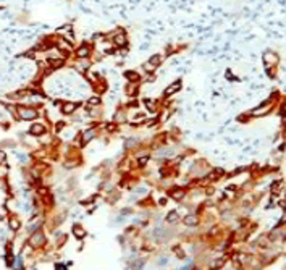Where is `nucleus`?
<instances>
[{
	"label": "nucleus",
	"mask_w": 286,
	"mask_h": 270,
	"mask_svg": "<svg viewBox=\"0 0 286 270\" xmlns=\"http://www.w3.org/2000/svg\"><path fill=\"white\" fill-rule=\"evenodd\" d=\"M18 116L21 120H34V118H37V112L34 109H31V107H19Z\"/></svg>",
	"instance_id": "1"
},
{
	"label": "nucleus",
	"mask_w": 286,
	"mask_h": 270,
	"mask_svg": "<svg viewBox=\"0 0 286 270\" xmlns=\"http://www.w3.org/2000/svg\"><path fill=\"white\" fill-rule=\"evenodd\" d=\"M160 63H162V55H154L152 58H149L147 63H144V68H146L147 71H149V70H155Z\"/></svg>",
	"instance_id": "2"
},
{
	"label": "nucleus",
	"mask_w": 286,
	"mask_h": 270,
	"mask_svg": "<svg viewBox=\"0 0 286 270\" xmlns=\"http://www.w3.org/2000/svg\"><path fill=\"white\" fill-rule=\"evenodd\" d=\"M29 133L32 136H41V134H44L45 133V126L42 123H32L31 125V128H29Z\"/></svg>",
	"instance_id": "3"
},
{
	"label": "nucleus",
	"mask_w": 286,
	"mask_h": 270,
	"mask_svg": "<svg viewBox=\"0 0 286 270\" xmlns=\"http://www.w3.org/2000/svg\"><path fill=\"white\" fill-rule=\"evenodd\" d=\"M113 44L118 45V47H124V45L128 44L126 36H124L123 33H117V34H115V37H113Z\"/></svg>",
	"instance_id": "4"
},
{
	"label": "nucleus",
	"mask_w": 286,
	"mask_h": 270,
	"mask_svg": "<svg viewBox=\"0 0 286 270\" xmlns=\"http://www.w3.org/2000/svg\"><path fill=\"white\" fill-rule=\"evenodd\" d=\"M76 55L79 57V58H87V57L90 55V49H89V45H79L78 50H76Z\"/></svg>",
	"instance_id": "5"
},
{
	"label": "nucleus",
	"mask_w": 286,
	"mask_h": 270,
	"mask_svg": "<svg viewBox=\"0 0 286 270\" xmlns=\"http://www.w3.org/2000/svg\"><path fill=\"white\" fill-rule=\"evenodd\" d=\"M181 89V83L180 81H176V83H173V84H170L168 87L165 89V96L168 97V96H171V94H175V92H178V91Z\"/></svg>",
	"instance_id": "6"
},
{
	"label": "nucleus",
	"mask_w": 286,
	"mask_h": 270,
	"mask_svg": "<svg viewBox=\"0 0 286 270\" xmlns=\"http://www.w3.org/2000/svg\"><path fill=\"white\" fill-rule=\"evenodd\" d=\"M76 107H78L76 104H70V102H66V104L61 105V112H63L65 115H70V113H73L76 110Z\"/></svg>",
	"instance_id": "7"
},
{
	"label": "nucleus",
	"mask_w": 286,
	"mask_h": 270,
	"mask_svg": "<svg viewBox=\"0 0 286 270\" xmlns=\"http://www.w3.org/2000/svg\"><path fill=\"white\" fill-rule=\"evenodd\" d=\"M94 134H95V129H89V131H86L83 134V138H81V143H83V146H86L87 143H89L90 139L94 138Z\"/></svg>",
	"instance_id": "8"
},
{
	"label": "nucleus",
	"mask_w": 286,
	"mask_h": 270,
	"mask_svg": "<svg viewBox=\"0 0 286 270\" xmlns=\"http://www.w3.org/2000/svg\"><path fill=\"white\" fill-rule=\"evenodd\" d=\"M44 243V236H42V233H36L32 238H31V244L32 246H41Z\"/></svg>",
	"instance_id": "9"
},
{
	"label": "nucleus",
	"mask_w": 286,
	"mask_h": 270,
	"mask_svg": "<svg viewBox=\"0 0 286 270\" xmlns=\"http://www.w3.org/2000/svg\"><path fill=\"white\" fill-rule=\"evenodd\" d=\"M73 235H75L78 240H81V238H84L86 231H84V228H81L79 225H75V226H73Z\"/></svg>",
	"instance_id": "10"
},
{
	"label": "nucleus",
	"mask_w": 286,
	"mask_h": 270,
	"mask_svg": "<svg viewBox=\"0 0 286 270\" xmlns=\"http://www.w3.org/2000/svg\"><path fill=\"white\" fill-rule=\"evenodd\" d=\"M184 223L186 225H196L197 223V217L196 215H189V217L184 218Z\"/></svg>",
	"instance_id": "11"
},
{
	"label": "nucleus",
	"mask_w": 286,
	"mask_h": 270,
	"mask_svg": "<svg viewBox=\"0 0 286 270\" xmlns=\"http://www.w3.org/2000/svg\"><path fill=\"white\" fill-rule=\"evenodd\" d=\"M183 196H184V191H183V189H178V191H173V192H171V197L176 199V201H180Z\"/></svg>",
	"instance_id": "12"
},
{
	"label": "nucleus",
	"mask_w": 286,
	"mask_h": 270,
	"mask_svg": "<svg viewBox=\"0 0 286 270\" xmlns=\"http://www.w3.org/2000/svg\"><path fill=\"white\" fill-rule=\"evenodd\" d=\"M126 78H128L129 81H134V83H136V81L139 79V76L136 75V73H133V71H126Z\"/></svg>",
	"instance_id": "13"
},
{
	"label": "nucleus",
	"mask_w": 286,
	"mask_h": 270,
	"mask_svg": "<svg viewBox=\"0 0 286 270\" xmlns=\"http://www.w3.org/2000/svg\"><path fill=\"white\" fill-rule=\"evenodd\" d=\"M166 220H168V222H176L178 220V214H176V212H170L168 217H166Z\"/></svg>",
	"instance_id": "14"
},
{
	"label": "nucleus",
	"mask_w": 286,
	"mask_h": 270,
	"mask_svg": "<svg viewBox=\"0 0 286 270\" xmlns=\"http://www.w3.org/2000/svg\"><path fill=\"white\" fill-rule=\"evenodd\" d=\"M144 104H146V107H147V109L155 110V104H154L152 100H149V99H146V100H144Z\"/></svg>",
	"instance_id": "15"
},
{
	"label": "nucleus",
	"mask_w": 286,
	"mask_h": 270,
	"mask_svg": "<svg viewBox=\"0 0 286 270\" xmlns=\"http://www.w3.org/2000/svg\"><path fill=\"white\" fill-rule=\"evenodd\" d=\"M15 269H16V270H23V260H21V257H18V259H16Z\"/></svg>",
	"instance_id": "16"
},
{
	"label": "nucleus",
	"mask_w": 286,
	"mask_h": 270,
	"mask_svg": "<svg viewBox=\"0 0 286 270\" xmlns=\"http://www.w3.org/2000/svg\"><path fill=\"white\" fill-rule=\"evenodd\" d=\"M87 102H89L90 105H95V104H99V102H100V97H97V96H94V97H90Z\"/></svg>",
	"instance_id": "17"
},
{
	"label": "nucleus",
	"mask_w": 286,
	"mask_h": 270,
	"mask_svg": "<svg viewBox=\"0 0 286 270\" xmlns=\"http://www.w3.org/2000/svg\"><path fill=\"white\" fill-rule=\"evenodd\" d=\"M18 220H15V218H11L10 220V226H11V230H18Z\"/></svg>",
	"instance_id": "18"
},
{
	"label": "nucleus",
	"mask_w": 286,
	"mask_h": 270,
	"mask_svg": "<svg viewBox=\"0 0 286 270\" xmlns=\"http://www.w3.org/2000/svg\"><path fill=\"white\" fill-rule=\"evenodd\" d=\"M3 162H5V152L3 150H0V165H2Z\"/></svg>",
	"instance_id": "19"
},
{
	"label": "nucleus",
	"mask_w": 286,
	"mask_h": 270,
	"mask_svg": "<svg viewBox=\"0 0 286 270\" xmlns=\"http://www.w3.org/2000/svg\"><path fill=\"white\" fill-rule=\"evenodd\" d=\"M18 157H19V160H21V163H24V162L28 160V157L24 154H18Z\"/></svg>",
	"instance_id": "20"
},
{
	"label": "nucleus",
	"mask_w": 286,
	"mask_h": 270,
	"mask_svg": "<svg viewBox=\"0 0 286 270\" xmlns=\"http://www.w3.org/2000/svg\"><path fill=\"white\" fill-rule=\"evenodd\" d=\"M146 162H147V157H142V159H139V165H146Z\"/></svg>",
	"instance_id": "21"
},
{
	"label": "nucleus",
	"mask_w": 286,
	"mask_h": 270,
	"mask_svg": "<svg viewBox=\"0 0 286 270\" xmlns=\"http://www.w3.org/2000/svg\"><path fill=\"white\" fill-rule=\"evenodd\" d=\"M158 264H160V265H162V264H166V257H163V259H160V260H158Z\"/></svg>",
	"instance_id": "22"
},
{
	"label": "nucleus",
	"mask_w": 286,
	"mask_h": 270,
	"mask_svg": "<svg viewBox=\"0 0 286 270\" xmlns=\"http://www.w3.org/2000/svg\"><path fill=\"white\" fill-rule=\"evenodd\" d=\"M57 270H65V267L60 264V265H57Z\"/></svg>",
	"instance_id": "23"
}]
</instances>
